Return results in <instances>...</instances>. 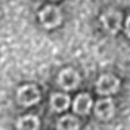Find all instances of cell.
<instances>
[{"mask_svg": "<svg viewBox=\"0 0 130 130\" xmlns=\"http://www.w3.org/2000/svg\"><path fill=\"white\" fill-rule=\"evenodd\" d=\"M18 101H19L21 105H24V106L34 105V104H37L40 101V92L32 84L22 86L21 89L18 90Z\"/></svg>", "mask_w": 130, "mask_h": 130, "instance_id": "6da1fadb", "label": "cell"}, {"mask_svg": "<svg viewBox=\"0 0 130 130\" xmlns=\"http://www.w3.org/2000/svg\"><path fill=\"white\" fill-rule=\"evenodd\" d=\"M61 12L55 6H46L40 12V21L46 28H53L61 24Z\"/></svg>", "mask_w": 130, "mask_h": 130, "instance_id": "7a4b0ae2", "label": "cell"}, {"mask_svg": "<svg viewBox=\"0 0 130 130\" xmlns=\"http://www.w3.org/2000/svg\"><path fill=\"white\" fill-rule=\"evenodd\" d=\"M58 83L59 86L65 90H71V89H75L80 83V77L78 74L75 73L74 70L71 68H67L64 71L59 73V77H58Z\"/></svg>", "mask_w": 130, "mask_h": 130, "instance_id": "3957f363", "label": "cell"}, {"mask_svg": "<svg viewBox=\"0 0 130 130\" xmlns=\"http://www.w3.org/2000/svg\"><path fill=\"white\" fill-rule=\"evenodd\" d=\"M120 86V81L117 77L114 75H102L96 83V87H98V92L102 93V95H111V93H115L117 89Z\"/></svg>", "mask_w": 130, "mask_h": 130, "instance_id": "277c9868", "label": "cell"}, {"mask_svg": "<svg viewBox=\"0 0 130 130\" xmlns=\"http://www.w3.org/2000/svg\"><path fill=\"white\" fill-rule=\"evenodd\" d=\"M101 21H102L106 31L115 34L120 30V25H121V15L118 12H115V10H108L102 15Z\"/></svg>", "mask_w": 130, "mask_h": 130, "instance_id": "5b68a950", "label": "cell"}, {"mask_svg": "<svg viewBox=\"0 0 130 130\" xmlns=\"http://www.w3.org/2000/svg\"><path fill=\"white\" fill-rule=\"evenodd\" d=\"M95 112L101 120H108L114 114V104L111 99H102L95 105Z\"/></svg>", "mask_w": 130, "mask_h": 130, "instance_id": "8992f818", "label": "cell"}, {"mask_svg": "<svg viewBox=\"0 0 130 130\" xmlns=\"http://www.w3.org/2000/svg\"><path fill=\"white\" fill-rule=\"evenodd\" d=\"M92 108V99H90L89 95L86 93H81L75 98L74 101V111L78 114H87L89 109Z\"/></svg>", "mask_w": 130, "mask_h": 130, "instance_id": "52a82bcc", "label": "cell"}, {"mask_svg": "<svg viewBox=\"0 0 130 130\" xmlns=\"http://www.w3.org/2000/svg\"><path fill=\"white\" fill-rule=\"evenodd\" d=\"M68 105H70V98L64 93H56L50 98V106L53 111H58V112L64 111L68 108Z\"/></svg>", "mask_w": 130, "mask_h": 130, "instance_id": "ba28073f", "label": "cell"}, {"mask_svg": "<svg viewBox=\"0 0 130 130\" xmlns=\"http://www.w3.org/2000/svg\"><path fill=\"white\" fill-rule=\"evenodd\" d=\"M39 118L34 115H25L22 118H19V121L16 124L18 130H37L39 129Z\"/></svg>", "mask_w": 130, "mask_h": 130, "instance_id": "9c48e42d", "label": "cell"}, {"mask_svg": "<svg viewBox=\"0 0 130 130\" xmlns=\"http://www.w3.org/2000/svg\"><path fill=\"white\" fill-rule=\"evenodd\" d=\"M58 130H77L78 129V121L73 115H64L62 118L58 120Z\"/></svg>", "mask_w": 130, "mask_h": 130, "instance_id": "30bf717a", "label": "cell"}, {"mask_svg": "<svg viewBox=\"0 0 130 130\" xmlns=\"http://www.w3.org/2000/svg\"><path fill=\"white\" fill-rule=\"evenodd\" d=\"M126 31H127V34L130 36V16L127 18V21H126Z\"/></svg>", "mask_w": 130, "mask_h": 130, "instance_id": "8fae6325", "label": "cell"}]
</instances>
